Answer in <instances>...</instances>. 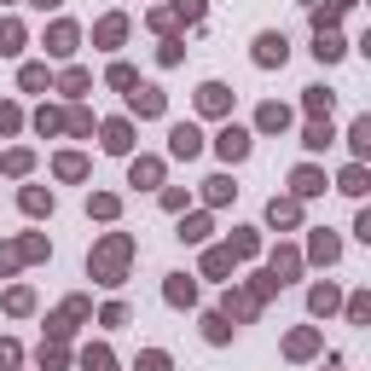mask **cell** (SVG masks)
I'll return each mask as SVG.
<instances>
[{"mask_svg":"<svg viewBox=\"0 0 371 371\" xmlns=\"http://www.w3.org/2000/svg\"><path fill=\"white\" fill-rule=\"evenodd\" d=\"M255 59H261V64H285V35H261Z\"/></svg>","mask_w":371,"mask_h":371,"instance_id":"cell-1","label":"cell"},{"mask_svg":"<svg viewBox=\"0 0 371 371\" xmlns=\"http://www.w3.org/2000/svg\"><path fill=\"white\" fill-rule=\"evenodd\" d=\"M220 151H226V157H244V151H250V139L232 128V133H220Z\"/></svg>","mask_w":371,"mask_h":371,"instance_id":"cell-2","label":"cell"}]
</instances>
